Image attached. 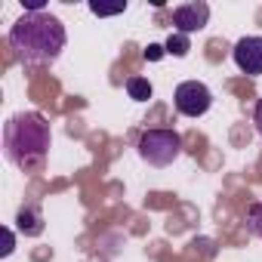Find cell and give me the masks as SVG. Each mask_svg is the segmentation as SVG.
I'll use <instances>...</instances> for the list:
<instances>
[{
	"instance_id": "cell-1",
	"label": "cell",
	"mask_w": 262,
	"mask_h": 262,
	"mask_svg": "<svg viewBox=\"0 0 262 262\" xmlns=\"http://www.w3.org/2000/svg\"><path fill=\"white\" fill-rule=\"evenodd\" d=\"M65 25L53 13H25L13 22L7 43L13 56L25 65H53L65 50Z\"/></svg>"
},
{
	"instance_id": "cell-2",
	"label": "cell",
	"mask_w": 262,
	"mask_h": 262,
	"mask_svg": "<svg viewBox=\"0 0 262 262\" xmlns=\"http://www.w3.org/2000/svg\"><path fill=\"white\" fill-rule=\"evenodd\" d=\"M50 151V123L37 111H19L4 126V155L19 170H34Z\"/></svg>"
},
{
	"instance_id": "cell-3",
	"label": "cell",
	"mask_w": 262,
	"mask_h": 262,
	"mask_svg": "<svg viewBox=\"0 0 262 262\" xmlns=\"http://www.w3.org/2000/svg\"><path fill=\"white\" fill-rule=\"evenodd\" d=\"M136 151H139V158L148 167H170L182 155V136L176 133V129H167V126L145 129V133L139 136Z\"/></svg>"
},
{
	"instance_id": "cell-4",
	"label": "cell",
	"mask_w": 262,
	"mask_h": 262,
	"mask_svg": "<svg viewBox=\"0 0 262 262\" xmlns=\"http://www.w3.org/2000/svg\"><path fill=\"white\" fill-rule=\"evenodd\" d=\"M213 105V93L201 80H182L173 93V108L182 117H204Z\"/></svg>"
},
{
	"instance_id": "cell-5",
	"label": "cell",
	"mask_w": 262,
	"mask_h": 262,
	"mask_svg": "<svg viewBox=\"0 0 262 262\" xmlns=\"http://www.w3.org/2000/svg\"><path fill=\"white\" fill-rule=\"evenodd\" d=\"M210 22V7L204 0H191V4H179L173 10V25L179 34H194V31H204Z\"/></svg>"
},
{
	"instance_id": "cell-6",
	"label": "cell",
	"mask_w": 262,
	"mask_h": 262,
	"mask_svg": "<svg viewBox=\"0 0 262 262\" xmlns=\"http://www.w3.org/2000/svg\"><path fill=\"white\" fill-rule=\"evenodd\" d=\"M231 59H234V65H237L244 74L259 77V74H262V37H256V34L241 37V40L234 43V50H231Z\"/></svg>"
},
{
	"instance_id": "cell-7",
	"label": "cell",
	"mask_w": 262,
	"mask_h": 262,
	"mask_svg": "<svg viewBox=\"0 0 262 262\" xmlns=\"http://www.w3.org/2000/svg\"><path fill=\"white\" fill-rule=\"evenodd\" d=\"M16 228L25 234V237H37L43 234V213L37 207H22L16 213Z\"/></svg>"
},
{
	"instance_id": "cell-8",
	"label": "cell",
	"mask_w": 262,
	"mask_h": 262,
	"mask_svg": "<svg viewBox=\"0 0 262 262\" xmlns=\"http://www.w3.org/2000/svg\"><path fill=\"white\" fill-rule=\"evenodd\" d=\"M126 93L136 102H148L155 96V86L148 83V77H126Z\"/></svg>"
},
{
	"instance_id": "cell-9",
	"label": "cell",
	"mask_w": 262,
	"mask_h": 262,
	"mask_svg": "<svg viewBox=\"0 0 262 262\" xmlns=\"http://www.w3.org/2000/svg\"><path fill=\"white\" fill-rule=\"evenodd\" d=\"M164 50H167L170 56H176V59H182V56H188V50H191V43H188V34H179V31H173V34L167 37V43H164Z\"/></svg>"
},
{
	"instance_id": "cell-10",
	"label": "cell",
	"mask_w": 262,
	"mask_h": 262,
	"mask_svg": "<svg viewBox=\"0 0 262 262\" xmlns=\"http://www.w3.org/2000/svg\"><path fill=\"white\" fill-rule=\"evenodd\" d=\"M247 231L262 241V201H253L247 210Z\"/></svg>"
},
{
	"instance_id": "cell-11",
	"label": "cell",
	"mask_w": 262,
	"mask_h": 262,
	"mask_svg": "<svg viewBox=\"0 0 262 262\" xmlns=\"http://www.w3.org/2000/svg\"><path fill=\"white\" fill-rule=\"evenodd\" d=\"M126 7H99V4H90V13L93 16H117V13H123Z\"/></svg>"
},
{
	"instance_id": "cell-12",
	"label": "cell",
	"mask_w": 262,
	"mask_h": 262,
	"mask_svg": "<svg viewBox=\"0 0 262 262\" xmlns=\"http://www.w3.org/2000/svg\"><path fill=\"white\" fill-rule=\"evenodd\" d=\"M16 250V234L10 228H4V250H0V256H10Z\"/></svg>"
},
{
	"instance_id": "cell-13",
	"label": "cell",
	"mask_w": 262,
	"mask_h": 262,
	"mask_svg": "<svg viewBox=\"0 0 262 262\" xmlns=\"http://www.w3.org/2000/svg\"><path fill=\"white\" fill-rule=\"evenodd\" d=\"M22 7H25V13H47L43 0H22Z\"/></svg>"
},
{
	"instance_id": "cell-14",
	"label": "cell",
	"mask_w": 262,
	"mask_h": 262,
	"mask_svg": "<svg viewBox=\"0 0 262 262\" xmlns=\"http://www.w3.org/2000/svg\"><path fill=\"white\" fill-rule=\"evenodd\" d=\"M164 53H167V50H164L161 43H151V47L145 50V59H148V62H158V59H164Z\"/></svg>"
},
{
	"instance_id": "cell-15",
	"label": "cell",
	"mask_w": 262,
	"mask_h": 262,
	"mask_svg": "<svg viewBox=\"0 0 262 262\" xmlns=\"http://www.w3.org/2000/svg\"><path fill=\"white\" fill-rule=\"evenodd\" d=\"M253 123H256V129H259V136H262V99L256 102V111H253Z\"/></svg>"
}]
</instances>
